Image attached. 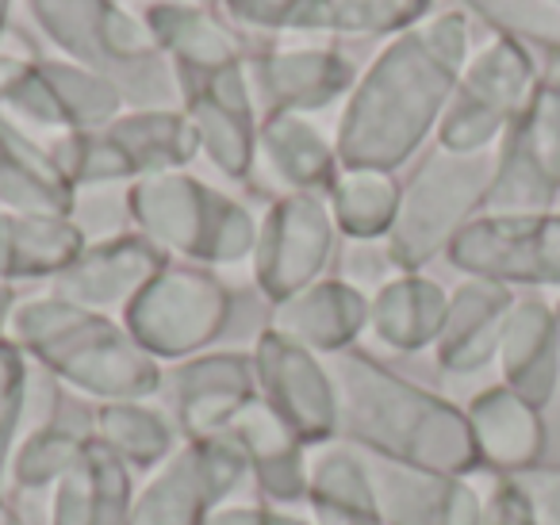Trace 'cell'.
<instances>
[{"label":"cell","instance_id":"30","mask_svg":"<svg viewBox=\"0 0 560 525\" xmlns=\"http://www.w3.org/2000/svg\"><path fill=\"white\" fill-rule=\"evenodd\" d=\"M142 20L173 66H231L246 58L242 35L211 16L203 4L154 0Z\"/></svg>","mask_w":560,"mask_h":525},{"label":"cell","instance_id":"6","mask_svg":"<svg viewBox=\"0 0 560 525\" xmlns=\"http://www.w3.org/2000/svg\"><path fill=\"white\" fill-rule=\"evenodd\" d=\"M495 162L499 150H480V154H453L442 147L430 150L399 196L396 223L388 231V261L399 272L422 269L434 254L450 249L460 226L472 223L495 180Z\"/></svg>","mask_w":560,"mask_h":525},{"label":"cell","instance_id":"28","mask_svg":"<svg viewBox=\"0 0 560 525\" xmlns=\"http://www.w3.org/2000/svg\"><path fill=\"white\" fill-rule=\"evenodd\" d=\"M445 311H450V295L442 292V284L419 272H399L384 280L376 300L369 303V326L396 353H419L438 341Z\"/></svg>","mask_w":560,"mask_h":525},{"label":"cell","instance_id":"4","mask_svg":"<svg viewBox=\"0 0 560 525\" xmlns=\"http://www.w3.org/2000/svg\"><path fill=\"white\" fill-rule=\"evenodd\" d=\"M35 24L85 70L108 78L124 101L142 112H165L180 101L177 73L158 47L147 20H135L116 0H27Z\"/></svg>","mask_w":560,"mask_h":525},{"label":"cell","instance_id":"10","mask_svg":"<svg viewBox=\"0 0 560 525\" xmlns=\"http://www.w3.org/2000/svg\"><path fill=\"white\" fill-rule=\"evenodd\" d=\"M560 200V81H537L506 127L483 215H537Z\"/></svg>","mask_w":560,"mask_h":525},{"label":"cell","instance_id":"8","mask_svg":"<svg viewBox=\"0 0 560 525\" xmlns=\"http://www.w3.org/2000/svg\"><path fill=\"white\" fill-rule=\"evenodd\" d=\"M124 93L78 62L35 55H0V116L20 131H101L119 119Z\"/></svg>","mask_w":560,"mask_h":525},{"label":"cell","instance_id":"7","mask_svg":"<svg viewBox=\"0 0 560 525\" xmlns=\"http://www.w3.org/2000/svg\"><path fill=\"white\" fill-rule=\"evenodd\" d=\"M58 170L66 173L73 188L78 185H112L127 177H158L173 173L200 150L192 124L185 112H131L112 119L101 131L62 135L55 147H47Z\"/></svg>","mask_w":560,"mask_h":525},{"label":"cell","instance_id":"33","mask_svg":"<svg viewBox=\"0 0 560 525\" xmlns=\"http://www.w3.org/2000/svg\"><path fill=\"white\" fill-rule=\"evenodd\" d=\"M330 215L342 234L358 242H373L392 231L399 211L404 188L396 185L392 173L376 170H338L330 185Z\"/></svg>","mask_w":560,"mask_h":525},{"label":"cell","instance_id":"5","mask_svg":"<svg viewBox=\"0 0 560 525\" xmlns=\"http://www.w3.org/2000/svg\"><path fill=\"white\" fill-rule=\"evenodd\" d=\"M127 211L154 246L177 249L203 265L242 261L254 254L257 226L238 200L215 192L185 173H158L135 180Z\"/></svg>","mask_w":560,"mask_h":525},{"label":"cell","instance_id":"25","mask_svg":"<svg viewBox=\"0 0 560 525\" xmlns=\"http://www.w3.org/2000/svg\"><path fill=\"white\" fill-rule=\"evenodd\" d=\"M131 506L124 460L93 438L58 479L50 525H131Z\"/></svg>","mask_w":560,"mask_h":525},{"label":"cell","instance_id":"14","mask_svg":"<svg viewBox=\"0 0 560 525\" xmlns=\"http://www.w3.org/2000/svg\"><path fill=\"white\" fill-rule=\"evenodd\" d=\"M246 456L226 433L188 441L135 499L131 525H203L215 502L246 476Z\"/></svg>","mask_w":560,"mask_h":525},{"label":"cell","instance_id":"41","mask_svg":"<svg viewBox=\"0 0 560 525\" xmlns=\"http://www.w3.org/2000/svg\"><path fill=\"white\" fill-rule=\"evenodd\" d=\"M9 9L12 0H0V35H4V24H9Z\"/></svg>","mask_w":560,"mask_h":525},{"label":"cell","instance_id":"3","mask_svg":"<svg viewBox=\"0 0 560 525\" xmlns=\"http://www.w3.org/2000/svg\"><path fill=\"white\" fill-rule=\"evenodd\" d=\"M9 326L20 349L81 392L139 402L162 384L158 361L127 334V326L62 295L20 303Z\"/></svg>","mask_w":560,"mask_h":525},{"label":"cell","instance_id":"21","mask_svg":"<svg viewBox=\"0 0 560 525\" xmlns=\"http://www.w3.org/2000/svg\"><path fill=\"white\" fill-rule=\"evenodd\" d=\"M514 307V292L495 280L468 277L457 292L450 295L445 326L438 334V364L453 376L480 372L491 357H499V338H503L506 315Z\"/></svg>","mask_w":560,"mask_h":525},{"label":"cell","instance_id":"13","mask_svg":"<svg viewBox=\"0 0 560 525\" xmlns=\"http://www.w3.org/2000/svg\"><path fill=\"white\" fill-rule=\"evenodd\" d=\"M335 249V215L315 192L280 196L265 215L254 246L257 288L272 303H284L315 284Z\"/></svg>","mask_w":560,"mask_h":525},{"label":"cell","instance_id":"16","mask_svg":"<svg viewBox=\"0 0 560 525\" xmlns=\"http://www.w3.org/2000/svg\"><path fill=\"white\" fill-rule=\"evenodd\" d=\"M180 104L200 147L226 177H246L254 165V104L242 62L231 66H173Z\"/></svg>","mask_w":560,"mask_h":525},{"label":"cell","instance_id":"34","mask_svg":"<svg viewBox=\"0 0 560 525\" xmlns=\"http://www.w3.org/2000/svg\"><path fill=\"white\" fill-rule=\"evenodd\" d=\"M96 433L119 460L142 464V468L162 460L173 441L162 415L142 407V402H108V407H101L96 410Z\"/></svg>","mask_w":560,"mask_h":525},{"label":"cell","instance_id":"43","mask_svg":"<svg viewBox=\"0 0 560 525\" xmlns=\"http://www.w3.org/2000/svg\"><path fill=\"white\" fill-rule=\"evenodd\" d=\"M188 4H200V0H188Z\"/></svg>","mask_w":560,"mask_h":525},{"label":"cell","instance_id":"39","mask_svg":"<svg viewBox=\"0 0 560 525\" xmlns=\"http://www.w3.org/2000/svg\"><path fill=\"white\" fill-rule=\"evenodd\" d=\"M203 525H307V522L272 514L265 506H231V510H211Z\"/></svg>","mask_w":560,"mask_h":525},{"label":"cell","instance_id":"40","mask_svg":"<svg viewBox=\"0 0 560 525\" xmlns=\"http://www.w3.org/2000/svg\"><path fill=\"white\" fill-rule=\"evenodd\" d=\"M12 311H16V292H12L9 284H0V326L9 323Z\"/></svg>","mask_w":560,"mask_h":525},{"label":"cell","instance_id":"9","mask_svg":"<svg viewBox=\"0 0 560 525\" xmlns=\"http://www.w3.org/2000/svg\"><path fill=\"white\" fill-rule=\"evenodd\" d=\"M534 85L537 70L529 50L506 35L491 39L460 73L450 108L438 124V147L453 154L495 150L499 135H506Z\"/></svg>","mask_w":560,"mask_h":525},{"label":"cell","instance_id":"23","mask_svg":"<svg viewBox=\"0 0 560 525\" xmlns=\"http://www.w3.org/2000/svg\"><path fill=\"white\" fill-rule=\"evenodd\" d=\"M465 418L483 468L499 471V476L537 468V456L545 448L541 415L526 399H518L506 384L476 395Z\"/></svg>","mask_w":560,"mask_h":525},{"label":"cell","instance_id":"24","mask_svg":"<svg viewBox=\"0 0 560 525\" xmlns=\"http://www.w3.org/2000/svg\"><path fill=\"white\" fill-rule=\"evenodd\" d=\"M0 203L20 215L70 219L78 208V188L66 180L47 147L0 116Z\"/></svg>","mask_w":560,"mask_h":525},{"label":"cell","instance_id":"31","mask_svg":"<svg viewBox=\"0 0 560 525\" xmlns=\"http://www.w3.org/2000/svg\"><path fill=\"white\" fill-rule=\"evenodd\" d=\"M261 147L269 170L292 192H330L338 170H342L335 147L296 112H269L261 124Z\"/></svg>","mask_w":560,"mask_h":525},{"label":"cell","instance_id":"35","mask_svg":"<svg viewBox=\"0 0 560 525\" xmlns=\"http://www.w3.org/2000/svg\"><path fill=\"white\" fill-rule=\"evenodd\" d=\"M499 35L560 58V0H460Z\"/></svg>","mask_w":560,"mask_h":525},{"label":"cell","instance_id":"36","mask_svg":"<svg viewBox=\"0 0 560 525\" xmlns=\"http://www.w3.org/2000/svg\"><path fill=\"white\" fill-rule=\"evenodd\" d=\"M27 399V369H24V349L16 341L0 338V476H4V460H9L12 433L24 415Z\"/></svg>","mask_w":560,"mask_h":525},{"label":"cell","instance_id":"26","mask_svg":"<svg viewBox=\"0 0 560 525\" xmlns=\"http://www.w3.org/2000/svg\"><path fill=\"white\" fill-rule=\"evenodd\" d=\"M254 364L238 353H211L177 372V407L188 438H219L254 395Z\"/></svg>","mask_w":560,"mask_h":525},{"label":"cell","instance_id":"29","mask_svg":"<svg viewBox=\"0 0 560 525\" xmlns=\"http://www.w3.org/2000/svg\"><path fill=\"white\" fill-rule=\"evenodd\" d=\"M85 254V231L73 219L0 215V284L4 280L62 277Z\"/></svg>","mask_w":560,"mask_h":525},{"label":"cell","instance_id":"42","mask_svg":"<svg viewBox=\"0 0 560 525\" xmlns=\"http://www.w3.org/2000/svg\"><path fill=\"white\" fill-rule=\"evenodd\" d=\"M552 318H557V341H560V300L552 303Z\"/></svg>","mask_w":560,"mask_h":525},{"label":"cell","instance_id":"19","mask_svg":"<svg viewBox=\"0 0 560 525\" xmlns=\"http://www.w3.org/2000/svg\"><path fill=\"white\" fill-rule=\"evenodd\" d=\"M165 265H170L165 249L154 246L147 234H116L101 246H89L62 277H55V295L89 311L116 307V303L127 307Z\"/></svg>","mask_w":560,"mask_h":525},{"label":"cell","instance_id":"15","mask_svg":"<svg viewBox=\"0 0 560 525\" xmlns=\"http://www.w3.org/2000/svg\"><path fill=\"white\" fill-rule=\"evenodd\" d=\"M257 384L265 387V407L289 425L300 445H319L338 433V395L330 369L319 364L312 349L284 338L280 330H265L254 349Z\"/></svg>","mask_w":560,"mask_h":525},{"label":"cell","instance_id":"37","mask_svg":"<svg viewBox=\"0 0 560 525\" xmlns=\"http://www.w3.org/2000/svg\"><path fill=\"white\" fill-rule=\"evenodd\" d=\"M511 479L526 494L537 525H560V468H526Z\"/></svg>","mask_w":560,"mask_h":525},{"label":"cell","instance_id":"1","mask_svg":"<svg viewBox=\"0 0 560 525\" xmlns=\"http://www.w3.org/2000/svg\"><path fill=\"white\" fill-rule=\"evenodd\" d=\"M465 66V12H442L392 35L350 93L335 139L338 165L376 173L399 170L442 124Z\"/></svg>","mask_w":560,"mask_h":525},{"label":"cell","instance_id":"20","mask_svg":"<svg viewBox=\"0 0 560 525\" xmlns=\"http://www.w3.org/2000/svg\"><path fill=\"white\" fill-rule=\"evenodd\" d=\"M249 73L269 112H319L353 89V62L327 47H272L249 58Z\"/></svg>","mask_w":560,"mask_h":525},{"label":"cell","instance_id":"44","mask_svg":"<svg viewBox=\"0 0 560 525\" xmlns=\"http://www.w3.org/2000/svg\"><path fill=\"white\" fill-rule=\"evenodd\" d=\"M557 208H560V200H557Z\"/></svg>","mask_w":560,"mask_h":525},{"label":"cell","instance_id":"17","mask_svg":"<svg viewBox=\"0 0 560 525\" xmlns=\"http://www.w3.org/2000/svg\"><path fill=\"white\" fill-rule=\"evenodd\" d=\"M384 525H480L483 499L465 476L415 468L353 445Z\"/></svg>","mask_w":560,"mask_h":525},{"label":"cell","instance_id":"12","mask_svg":"<svg viewBox=\"0 0 560 525\" xmlns=\"http://www.w3.org/2000/svg\"><path fill=\"white\" fill-rule=\"evenodd\" d=\"M450 265L495 284L560 288V211L476 215L450 242Z\"/></svg>","mask_w":560,"mask_h":525},{"label":"cell","instance_id":"27","mask_svg":"<svg viewBox=\"0 0 560 525\" xmlns=\"http://www.w3.org/2000/svg\"><path fill=\"white\" fill-rule=\"evenodd\" d=\"M365 326L369 300L361 288H353L350 280H319L280 303L272 330L300 341L312 353H342Z\"/></svg>","mask_w":560,"mask_h":525},{"label":"cell","instance_id":"32","mask_svg":"<svg viewBox=\"0 0 560 525\" xmlns=\"http://www.w3.org/2000/svg\"><path fill=\"white\" fill-rule=\"evenodd\" d=\"M307 499L319 525H384L353 445L315 460V471L307 476Z\"/></svg>","mask_w":560,"mask_h":525},{"label":"cell","instance_id":"22","mask_svg":"<svg viewBox=\"0 0 560 525\" xmlns=\"http://www.w3.org/2000/svg\"><path fill=\"white\" fill-rule=\"evenodd\" d=\"M499 364H503L506 387L518 399H526L534 410L549 407L560 384V341L549 303L534 295L514 300L499 338Z\"/></svg>","mask_w":560,"mask_h":525},{"label":"cell","instance_id":"2","mask_svg":"<svg viewBox=\"0 0 560 525\" xmlns=\"http://www.w3.org/2000/svg\"><path fill=\"white\" fill-rule=\"evenodd\" d=\"M327 369L338 395V430L350 445L445 476H468L480 468L468 418L453 402L407 384L353 349L335 353Z\"/></svg>","mask_w":560,"mask_h":525},{"label":"cell","instance_id":"11","mask_svg":"<svg viewBox=\"0 0 560 525\" xmlns=\"http://www.w3.org/2000/svg\"><path fill=\"white\" fill-rule=\"evenodd\" d=\"M231 292L211 272L165 265L124 307V326L150 357H188L219 338Z\"/></svg>","mask_w":560,"mask_h":525},{"label":"cell","instance_id":"18","mask_svg":"<svg viewBox=\"0 0 560 525\" xmlns=\"http://www.w3.org/2000/svg\"><path fill=\"white\" fill-rule=\"evenodd\" d=\"M242 27L335 35H399L422 24L434 0H219Z\"/></svg>","mask_w":560,"mask_h":525},{"label":"cell","instance_id":"38","mask_svg":"<svg viewBox=\"0 0 560 525\" xmlns=\"http://www.w3.org/2000/svg\"><path fill=\"white\" fill-rule=\"evenodd\" d=\"M480 525H537L534 510H529L526 494L514 487L511 476H499L491 494L483 499V517Z\"/></svg>","mask_w":560,"mask_h":525}]
</instances>
